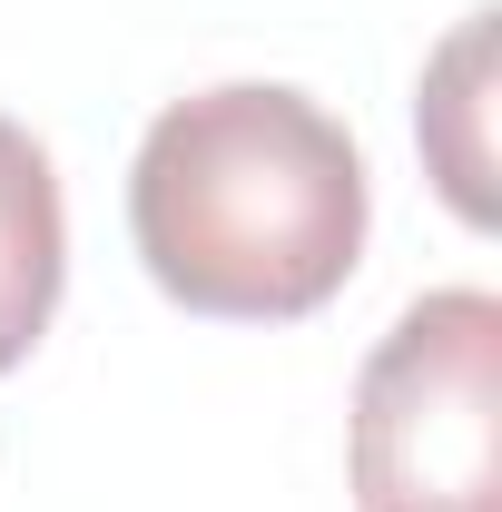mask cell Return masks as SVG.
<instances>
[{
  "label": "cell",
  "mask_w": 502,
  "mask_h": 512,
  "mask_svg": "<svg viewBox=\"0 0 502 512\" xmlns=\"http://www.w3.org/2000/svg\"><path fill=\"white\" fill-rule=\"evenodd\" d=\"M69 286V207L60 168L20 119H0V375L50 335Z\"/></svg>",
  "instance_id": "obj_3"
},
{
  "label": "cell",
  "mask_w": 502,
  "mask_h": 512,
  "mask_svg": "<svg viewBox=\"0 0 502 512\" xmlns=\"http://www.w3.org/2000/svg\"><path fill=\"white\" fill-rule=\"evenodd\" d=\"M375 227L365 148L286 79L168 99L128 158V247L207 325H296L345 296Z\"/></svg>",
  "instance_id": "obj_1"
},
{
  "label": "cell",
  "mask_w": 502,
  "mask_h": 512,
  "mask_svg": "<svg viewBox=\"0 0 502 512\" xmlns=\"http://www.w3.org/2000/svg\"><path fill=\"white\" fill-rule=\"evenodd\" d=\"M355 512H502V296L434 286L375 335L345 414Z\"/></svg>",
  "instance_id": "obj_2"
}]
</instances>
